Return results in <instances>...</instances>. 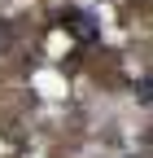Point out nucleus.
<instances>
[{
	"instance_id": "obj_1",
	"label": "nucleus",
	"mask_w": 153,
	"mask_h": 158,
	"mask_svg": "<svg viewBox=\"0 0 153 158\" xmlns=\"http://www.w3.org/2000/svg\"><path fill=\"white\" fill-rule=\"evenodd\" d=\"M61 27H66L74 40H79V44H96V40H101L96 18H92V13H83V9H66V13H61Z\"/></svg>"
},
{
	"instance_id": "obj_2",
	"label": "nucleus",
	"mask_w": 153,
	"mask_h": 158,
	"mask_svg": "<svg viewBox=\"0 0 153 158\" xmlns=\"http://www.w3.org/2000/svg\"><path fill=\"white\" fill-rule=\"evenodd\" d=\"M9 48H13V27L5 22V18H0V57H5Z\"/></svg>"
}]
</instances>
